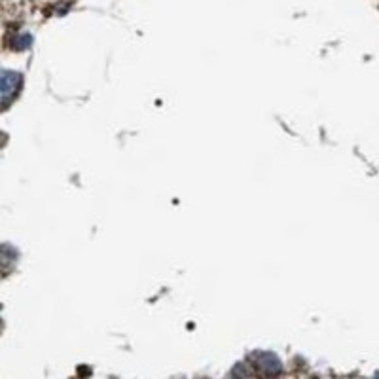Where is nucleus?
I'll return each mask as SVG.
<instances>
[{
	"instance_id": "f257e3e1",
	"label": "nucleus",
	"mask_w": 379,
	"mask_h": 379,
	"mask_svg": "<svg viewBox=\"0 0 379 379\" xmlns=\"http://www.w3.org/2000/svg\"><path fill=\"white\" fill-rule=\"evenodd\" d=\"M21 89V74L12 71L2 72V104L8 106Z\"/></svg>"
}]
</instances>
